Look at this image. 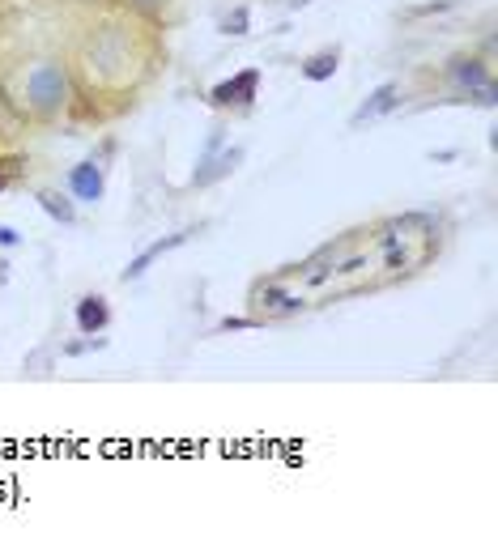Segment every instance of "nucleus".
Wrapping results in <instances>:
<instances>
[{
  "label": "nucleus",
  "mask_w": 498,
  "mask_h": 553,
  "mask_svg": "<svg viewBox=\"0 0 498 553\" xmlns=\"http://www.w3.org/2000/svg\"><path fill=\"white\" fill-rule=\"evenodd\" d=\"M286 5H290V9H303V5H311V0H286Z\"/></svg>",
  "instance_id": "obj_17"
},
{
  "label": "nucleus",
  "mask_w": 498,
  "mask_h": 553,
  "mask_svg": "<svg viewBox=\"0 0 498 553\" xmlns=\"http://www.w3.org/2000/svg\"><path fill=\"white\" fill-rule=\"evenodd\" d=\"M166 5H171V0H128V9H137L141 18H158Z\"/></svg>",
  "instance_id": "obj_13"
},
{
  "label": "nucleus",
  "mask_w": 498,
  "mask_h": 553,
  "mask_svg": "<svg viewBox=\"0 0 498 553\" xmlns=\"http://www.w3.org/2000/svg\"><path fill=\"white\" fill-rule=\"evenodd\" d=\"M247 30H252V9H247V5L230 9L226 18H222V35H235V39H243Z\"/></svg>",
  "instance_id": "obj_12"
},
{
  "label": "nucleus",
  "mask_w": 498,
  "mask_h": 553,
  "mask_svg": "<svg viewBox=\"0 0 498 553\" xmlns=\"http://www.w3.org/2000/svg\"><path fill=\"white\" fill-rule=\"evenodd\" d=\"M243 158V149H230V154H222L218 162H209V171H196V188H205V183L213 179H222L226 171H235V162Z\"/></svg>",
  "instance_id": "obj_10"
},
{
  "label": "nucleus",
  "mask_w": 498,
  "mask_h": 553,
  "mask_svg": "<svg viewBox=\"0 0 498 553\" xmlns=\"http://www.w3.org/2000/svg\"><path fill=\"white\" fill-rule=\"evenodd\" d=\"M35 200H39V209L52 217V222H60V226H73V222H77V200H73V196H64V192H56V188H43Z\"/></svg>",
  "instance_id": "obj_8"
},
{
  "label": "nucleus",
  "mask_w": 498,
  "mask_h": 553,
  "mask_svg": "<svg viewBox=\"0 0 498 553\" xmlns=\"http://www.w3.org/2000/svg\"><path fill=\"white\" fill-rule=\"evenodd\" d=\"M26 107L39 115V120H52V115H60L64 107H69V94H73V86H69V69L64 64H56V60H39L35 69L26 73Z\"/></svg>",
  "instance_id": "obj_1"
},
{
  "label": "nucleus",
  "mask_w": 498,
  "mask_h": 553,
  "mask_svg": "<svg viewBox=\"0 0 498 553\" xmlns=\"http://www.w3.org/2000/svg\"><path fill=\"white\" fill-rule=\"evenodd\" d=\"M396 103H401V86H396V81H384V86H379L367 103H362L358 111H354V128H362V124H371V120H379V115H388V111H396Z\"/></svg>",
  "instance_id": "obj_5"
},
{
  "label": "nucleus",
  "mask_w": 498,
  "mask_h": 553,
  "mask_svg": "<svg viewBox=\"0 0 498 553\" xmlns=\"http://www.w3.org/2000/svg\"><path fill=\"white\" fill-rule=\"evenodd\" d=\"M188 234H192V230H179V234H171V239H158V243H149V247L141 251V256H137V260H128V268H124V273H120V281H124V286H128V281H137V277H145V273H149V264H154V260H162V256H166V251L184 247V243H188Z\"/></svg>",
  "instance_id": "obj_4"
},
{
  "label": "nucleus",
  "mask_w": 498,
  "mask_h": 553,
  "mask_svg": "<svg viewBox=\"0 0 498 553\" xmlns=\"http://www.w3.org/2000/svg\"><path fill=\"white\" fill-rule=\"evenodd\" d=\"M69 196L77 200V205H98V200L107 196V179H103V166H98L94 158L77 162L69 171Z\"/></svg>",
  "instance_id": "obj_3"
},
{
  "label": "nucleus",
  "mask_w": 498,
  "mask_h": 553,
  "mask_svg": "<svg viewBox=\"0 0 498 553\" xmlns=\"http://www.w3.org/2000/svg\"><path fill=\"white\" fill-rule=\"evenodd\" d=\"M243 328H260V320H222L218 332H243Z\"/></svg>",
  "instance_id": "obj_16"
},
{
  "label": "nucleus",
  "mask_w": 498,
  "mask_h": 553,
  "mask_svg": "<svg viewBox=\"0 0 498 553\" xmlns=\"http://www.w3.org/2000/svg\"><path fill=\"white\" fill-rule=\"evenodd\" d=\"M111 324V307H107V298L103 294H86L77 303V328H81V337H98Z\"/></svg>",
  "instance_id": "obj_6"
},
{
  "label": "nucleus",
  "mask_w": 498,
  "mask_h": 553,
  "mask_svg": "<svg viewBox=\"0 0 498 553\" xmlns=\"http://www.w3.org/2000/svg\"><path fill=\"white\" fill-rule=\"evenodd\" d=\"M256 90H260V69H243L230 81H218V86L209 90V103L213 107H252Z\"/></svg>",
  "instance_id": "obj_2"
},
{
  "label": "nucleus",
  "mask_w": 498,
  "mask_h": 553,
  "mask_svg": "<svg viewBox=\"0 0 498 553\" xmlns=\"http://www.w3.org/2000/svg\"><path fill=\"white\" fill-rule=\"evenodd\" d=\"M22 175H26V158H18V154H0V192H9Z\"/></svg>",
  "instance_id": "obj_11"
},
{
  "label": "nucleus",
  "mask_w": 498,
  "mask_h": 553,
  "mask_svg": "<svg viewBox=\"0 0 498 553\" xmlns=\"http://www.w3.org/2000/svg\"><path fill=\"white\" fill-rule=\"evenodd\" d=\"M447 77H452L460 90H469V94H473L477 86H486V81H494L486 64H481V60H473V56H456L452 64H447Z\"/></svg>",
  "instance_id": "obj_7"
},
{
  "label": "nucleus",
  "mask_w": 498,
  "mask_h": 553,
  "mask_svg": "<svg viewBox=\"0 0 498 553\" xmlns=\"http://www.w3.org/2000/svg\"><path fill=\"white\" fill-rule=\"evenodd\" d=\"M337 64H341V52L337 47H328V52H315L303 60V77L307 81H332L337 77Z\"/></svg>",
  "instance_id": "obj_9"
},
{
  "label": "nucleus",
  "mask_w": 498,
  "mask_h": 553,
  "mask_svg": "<svg viewBox=\"0 0 498 553\" xmlns=\"http://www.w3.org/2000/svg\"><path fill=\"white\" fill-rule=\"evenodd\" d=\"M469 98H473L477 107H494V103H498V90H494V81H486V86H477Z\"/></svg>",
  "instance_id": "obj_14"
},
{
  "label": "nucleus",
  "mask_w": 498,
  "mask_h": 553,
  "mask_svg": "<svg viewBox=\"0 0 498 553\" xmlns=\"http://www.w3.org/2000/svg\"><path fill=\"white\" fill-rule=\"evenodd\" d=\"M18 243H22V234H18V230H13V226H0V247H5V251H13Z\"/></svg>",
  "instance_id": "obj_15"
}]
</instances>
